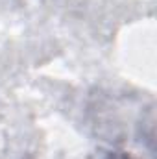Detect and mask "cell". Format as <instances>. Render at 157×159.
<instances>
[{"mask_svg": "<svg viewBox=\"0 0 157 159\" xmlns=\"http://www.w3.org/2000/svg\"><path fill=\"white\" fill-rule=\"evenodd\" d=\"M111 159H129V157H126V156H122V157H111Z\"/></svg>", "mask_w": 157, "mask_h": 159, "instance_id": "1", "label": "cell"}]
</instances>
